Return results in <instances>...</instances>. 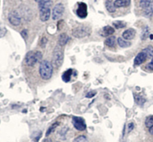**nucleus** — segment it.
<instances>
[{
    "mask_svg": "<svg viewBox=\"0 0 153 142\" xmlns=\"http://www.w3.org/2000/svg\"><path fill=\"white\" fill-rule=\"evenodd\" d=\"M53 71V64L47 60L41 62L39 68V75L43 79L48 80L52 76Z\"/></svg>",
    "mask_w": 153,
    "mask_h": 142,
    "instance_id": "nucleus-1",
    "label": "nucleus"
},
{
    "mask_svg": "<svg viewBox=\"0 0 153 142\" xmlns=\"http://www.w3.org/2000/svg\"><path fill=\"white\" fill-rule=\"evenodd\" d=\"M64 59V53L62 46L57 45L53 52L52 64L56 68H59L62 65Z\"/></svg>",
    "mask_w": 153,
    "mask_h": 142,
    "instance_id": "nucleus-2",
    "label": "nucleus"
},
{
    "mask_svg": "<svg viewBox=\"0 0 153 142\" xmlns=\"http://www.w3.org/2000/svg\"><path fill=\"white\" fill-rule=\"evenodd\" d=\"M43 58V54L40 51H30L27 53L25 57V63L29 67L34 66L40 62Z\"/></svg>",
    "mask_w": 153,
    "mask_h": 142,
    "instance_id": "nucleus-3",
    "label": "nucleus"
},
{
    "mask_svg": "<svg viewBox=\"0 0 153 142\" xmlns=\"http://www.w3.org/2000/svg\"><path fill=\"white\" fill-rule=\"evenodd\" d=\"M91 33V29L87 26H79L72 30V35L77 38H82L89 36Z\"/></svg>",
    "mask_w": 153,
    "mask_h": 142,
    "instance_id": "nucleus-4",
    "label": "nucleus"
},
{
    "mask_svg": "<svg viewBox=\"0 0 153 142\" xmlns=\"http://www.w3.org/2000/svg\"><path fill=\"white\" fill-rule=\"evenodd\" d=\"M65 12V7L63 4L58 3L57 4L53 9L52 12V19L55 21L60 19L63 16Z\"/></svg>",
    "mask_w": 153,
    "mask_h": 142,
    "instance_id": "nucleus-5",
    "label": "nucleus"
},
{
    "mask_svg": "<svg viewBox=\"0 0 153 142\" xmlns=\"http://www.w3.org/2000/svg\"><path fill=\"white\" fill-rule=\"evenodd\" d=\"M73 124L74 128L80 131H83L86 129V124L83 118L78 116L73 118Z\"/></svg>",
    "mask_w": 153,
    "mask_h": 142,
    "instance_id": "nucleus-6",
    "label": "nucleus"
},
{
    "mask_svg": "<svg viewBox=\"0 0 153 142\" xmlns=\"http://www.w3.org/2000/svg\"><path fill=\"white\" fill-rule=\"evenodd\" d=\"M8 21L12 25L18 26L21 22V17L16 11L13 10L8 15Z\"/></svg>",
    "mask_w": 153,
    "mask_h": 142,
    "instance_id": "nucleus-7",
    "label": "nucleus"
},
{
    "mask_svg": "<svg viewBox=\"0 0 153 142\" xmlns=\"http://www.w3.org/2000/svg\"><path fill=\"white\" fill-rule=\"evenodd\" d=\"M77 15L80 18H85L87 16V6L84 3H78L77 9Z\"/></svg>",
    "mask_w": 153,
    "mask_h": 142,
    "instance_id": "nucleus-8",
    "label": "nucleus"
},
{
    "mask_svg": "<svg viewBox=\"0 0 153 142\" xmlns=\"http://www.w3.org/2000/svg\"><path fill=\"white\" fill-rule=\"evenodd\" d=\"M51 11L50 8H39V18L42 22H46L50 19Z\"/></svg>",
    "mask_w": 153,
    "mask_h": 142,
    "instance_id": "nucleus-9",
    "label": "nucleus"
},
{
    "mask_svg": "<svg viewBox=\"0 0 153 142\" xmlns=\"http://www.w3.org/2000/svg\"><path fill=\"white\" fill-rule=\"evenodd\" d=\"M136 35V31L133 28H129L126 29L123 33V37L127 40L134 39Z\"/></svg>",
    "mask_w": 153,
    "mask_h": 142,
    "instance_id": "nucleus-10",
    "label": "nucleus"
},
{
    "mask_svg": "<svg viewBox=\"0 0 153 142\" xmlns=\"http://www.w3.org/2000/svg\"><path fill=\"white\" fill-rule=\"evenodd\" d=\"M147 59V58L145 54L142 51L141 52L139 53L136 56L135 61H134V63L136 65H139L143 63H144Z\"/></svg>",
    "mask_w": 153,
    "mask_h": 142,
    "instance_id": "nucleus-11",
    "label": "nucleus"
},
{
    "mask_svg": "<svg viewBox=\"0 0 153 142\" xmlns=\"http://www.w3.org/2000/svg\"><path fill=\"white\" fill-rule=\"evenodd\" d=\"M115 32L114 29L110 26H106L102 29L100 31V35L103 37H107L114 34Z\"/></svg>",
    "mask_w": 153,
    "mask_h": 142,
    "instance_id": "nucleus-12",
    "label": "nucleus"
},
{
    "mask_svg": "<svg viewBox=\"0 0 153 142\" xmlns=\"http://www.w3.org/2000/svg\"><path fill=\"white\" fill-rule=\"evenodd\" d=\"M70 37L66 33L60 34L58 38V43L60 46H64L69 41Z\"/></svg>",
    "mask_w": 153,
    "mask_h": 142,
    "instance_id": "nucleus-13",
    "label": "nucleus"
},
{
    "mask_svg": "<svg viewBox=\"0 0 153 142\" xmlns=\"http://www.w3.org/2000/svg\"><path fill=\"white\" fill-rule=\"evenodd\" d=\"M73 73V70L71 68L68 69V70L66 71V72H65L62 76V79L64 82H69L71 80V76H72Z\"/></svg>",
    "mask_w": 153,
    "mask_h": 142,
    "instance_id": "nucleus-14",
    "label": "nucleus"
},
{
    "mask_svg": "<svg viewBox=\"0 0 153 142\" xmlns=\"http://www.w3.org/2000/svg\"><path fill=\"white\" fill-rule=\"evenodd\" d=\"M53 5L52 0H40L38 3L39 8H51Z\"/></svg>",
    "mask_w": 153,
    "mask_h": 142,
    "instance_id": "nucleus-15",
    "label": "nucleus"
},
{
    "mask_svg": "<svg viewBox=\"0 0 153 142\" xmlns=\"http://www.w3.org/2000/svg\"><path fill=\"white\" fill-rule=\"evenodd\" d=\"M130 4V0H116L114 3L116 7H127Z\"/></svg>",
    "mask_w": 153,
    "mask_h": 142,
    "instance_id": "nucleus-16",
    "label": "nucleus"
},
{
    "mask_svg": "<svg viewBox=\"0 0 153 142\" xmlns=\"http://www.w3.org/2000/svg\"><path fill=\"white\" fill-rule=\"evenodd\" d=\"M142 52L145 54L147 59H150L153 56V47L150 45L142 50Z\"/></svg>",
    "mask_w": 153,
    "mask_h": 142,
    "instance_id": "nucleus-17",
    "label": "nucleus"
},
{
    "mask_svg": "<svg viewBox=\"0 0 153 142\" xmlns=\"http://www.w3.org/2000/svg\"><path fill=\"white\" fill-rule=\"evenodd\" d=\"M105 44L108 47H113L116 45V37L111 36L109 38H107L105 41Z\"/></svg>",
    "mask_w": 153,
    "mask_h": 142,
    "instance_id": "nucleus-18",
    "label": "nucleus"
},
{
    "mask_svg": "<svg viewBox=\"0 0 153 142\" xmlns=\"http://www.w3.org/2000/svg\"><path fill=\"white\" fill-rule=\"evenodd\" d=\"M117 42L118 45L121 47H129L131 45L130 42H127L126 40H124L123 39H122L121 37H119L117 40Z\"/></svg>",
    "mask_w": 153,
    "mask_h": 142,
    "instance_id": "nucleus-19",
    "label": "nucleus"
},
{
    "mask_svg": "<svg viewBox=\"0 0 153 142\" xmlns=\"http://www.w3.org/2000/svg\"><path fill=\"white\" fill-rule=\"evenodd\" d=\"M59 123L58 122H56V123L53 124L52 125H51L48 129H47V132H46V137H48L49 135H50L51 134H52V133H53V132L55 131L56 128L58 127L59 125Z\"/></svg>",
    "mask_w": 153,
    "mask_h": 142,
    "instance_id": "nucleus-20",
    "label": "nucleus"
},
{
    "mask_svg": "<svg viewBox=\"0 0 153 142\" xmlns=\"http://www.w3.org/2000/svg\"><path fill=\"white\" fill-rule=\"evenodd\" d=\"M106 8L107 10L110 13H114L116 12V7L114 5V3L110 1H107L105 4Z\"/></svg>",
    "mask_w": 153,
    "mask_h": 142,
    "instance_id": "nucleus-21",
    "label": "nucleus"
},
{
    "mask_svg": "<svg viewBox=\"0 0 153 142\" xmlns=\"http://www.w3.org/2000/svg\"><path fill=\"white\" fill-rule=\"evenodd\" d=\"M113 26L116 29H120V28H123L126 26V24L125 22L121 21H114L113 23Z\"/></svg>",
    "mask_w": 153,
    "mask_h": 142,
    "instance_id": "nucleus-22",
    "label": "nucleus"
},
{
    "mask_svg": "<svg viewBox=\"0 0 153 142\" xmlns=\"http://www.w3.org/2000/svg\"><path fill=\"white\" fill-rule=\"evenodd\" d=\"M134 98H135V102L138 105H143L145 103V99L144 98V97H142L141 95H134Z\"/></svg>",
    "mask_w": 153,
    "mask_h": 142,
    "instance_id": "nucleus-23",
    "label": "nucleus"
},
{
    "mask_svg": "<svg viewBox=\"0 0 153 142\" xmlns=\"http://www.w3.org/2000/svg\"><path fill=\"white\" fill-rule=\"evenodd\" d=\"M151 3V0H141L140 6L144 9L149 8Z\"/></svg>",
    "mask_w": 153,
    "mask_h": 142,
    "instance_id": "nucleus-24",
    "label": "nucleus"
},
{
    "mask_svg": "<svg viewBox=\"0 0 153 142\" xmlns=\"http://www.w3.org/2000/svg\"><path fill=\"white\" fill-rule=\"evenodd\" d=\"M145 124L146 127L148 128H150L153 126V115L150 116L147 118Z\"/></svg>",
    "mask_w": 153,
    "mask_h": 142,
    "instance_id": "nucleus-25",
    "label": "nucleus"
},
{
    "mask_svg": "<svg viewBox=\"0 0 153 142\" xmlns=\"http://www.w3.org/2000/svg\"><path fill=\"white\" fill-rule=\"evenodd\" d=\"M87 138L84 136H80L77 137H76L73 142H87Z\"/></svg>",
    "mask_w": 153,
    "mask_h": 142,
    "instance_id": "nucleus-26",
    "label": "nucleus"
},
{
    "mask_svg": "<svg viewBox=\"0 0 153 142\" xmlns=\"http://www.w3.org/2000/svg\"><path fill=\"white\" fill-rule=\"evenodd\" d=\"M48 42V40L46 37H43L40 41V46L42 48H45Z\"/></svg>",
    "mask_w": 153,
    "mask_h": 142,
    "instance_id": "nucleus-27",
    "label": "nucleus"
},
{
    "mask_svg": "<svg viewBox=\"0 0 153 142\" xmlns=\"http://www.w3.org/2000/svg\"><path fill=\"white\" fill-rule=\"evenodd\" d=\"M148 34H149V29H148L147 28L144 29V32L142 33V36H141L142 40H145L146 38H147V37H148Z\"/></svg>",
    "mask_w": 153,
    "mask_h": 142,
    "instance_id": "nucleus-28",
    "label": "nucleus"
},
{
    "mask_svg": "<svg viewBox=\"0 0 153 142\" xmlns=\"http://www.w3.org/2000/svg\"><path fill=\"white\" fill-rule=\"evenodd\" d=\"M7 33V29L5 27L0 25V38L3 37Z\"/></svg>",
    "mask_w": 153,
    "mask_h": 142,
    "instance_id": "nucleus-29",
    "label": "nucleus"
},
{
    "mask_svg": "<svg viewBox=\"0 0 153 142\" xmlns=\"http://www.w3.org/2000/svg\"><path fill=\"white\" fill-rule=\"evenodd\" d=\"M96 94V91H90V92H89V93L87 94V95H86V97L87 98H90L93 97Z\"/></svg>",
    "mask_w": 153,
    "mask_h": 142,
    "instance_id": "nucleus-30",
    "label": "nucleus"
},
{
    "mask_svg": "<svg viewBox=\"0 0 153 142\" xmlns=\"http://www.w3.org/2000/svg\"><path fill=\"white\" fill-rule=\"evenodd\" d=\"M21 36H22V37L24 39L27 38V37H28V32H27L26 29H24L23 31L21 32Z\"/></svg>",
    "mask_w": 153,
    "mask_h": 142,
    "instance_id": "nucleus-31",
    "label": "nucleus"
},
{
    "mask_svg": "<svg viewBox=\"0 0 153 142\" xmlns=\"http://www.w3.org/2000/svg\"><path fill=\"white\" fill-rule=\"evenodd\" d=\"M134 128V123H130L128 125V129H129V132H130L131 131L133 130Z\"/></svg>",
    "mask_w": 153,
    "mask_h": 142,
    "instance_id": "nucleus-32",
    "label": "nucleus"
},
{
    "mask_svg": "<svg viewBox=\"0 0 153 142\" xmlns=\"http://www.w3.org/2000/svg\"><path fill=\"white\" fill-rule=\"evenodd\" d=\"M148 68L151 70H153V58L151 60V62L148 65Z\"/></svg>",
    "mask_w": 153,
    "mask_h": 142,
    "instance_id": "nucleus-33",
    "label": "nucleus"
},
{
    "mask_svg": "<svg viewBox=\"0 0 153 142\" xmlns=\"http://www.w3.org/2000/svg\"><path fill=\"white\" fill-rule=\"evenodd\" d=\"M43 142H53V141L50 139H46L43 141Z\"/></svg>",
    "mask_w": 153,
    "mask_h": 142,
    "instance_id": "nucleus-34",
    "label": "nucleus"
},
{
    "mask_svg": "<svg viewBox=\"0 0 153 142\" xmlns=\"http://www.w3.org/2000/svg\"><path fill=\"white\" fill-rule=\"evenodd\" d=\"M149 132L150 133V134H151L153 135V126H152L150 128V129H149Z\"/></svg>",
    "mask_w": 153,
    "mask_h": 142,
    "instance_id": "nucleus-35",
    "label": "nucleus"
},
{
    "mask_svg": "<svg viewBox=\"0 0 153 142\" xmlns=\"http://www.w3.org/2000/svg\"><path fill=\"white\" fill-rule=\"evenodd\" d=\"M151 10H152V12L153 13V1H152V3H151Z\"/></svg>",
    "mask_w": 153,
    "mask_h": 142,
    "instance_id": "nucleus-36",
    "label": "nucleus"
},
{
    "mask_svg": "<svg viewBox=\"0 0 153 142\" xmlns=\"http://www.w3.org/2000/svg\"><path fill=\"white\" fill-rule=\"evenodd\" d=\"M150 38L151 40H152V39H153V34H151V35L150 36Z\"/></svg>",
    "mask_w": 153,
    "mask_h": 142,
    "instance_id": "nucleus-37",
    "label": "nucleus"
},
{
    "mask_svg": "<svg viewBox=\"0 0 153 142\" xmlns=\"http://www.w3.org/2000/svg\"><path fill=\"white\" fill-rule=\"evenodd\" d=\"M35 1H37V2H38V3H39V1H40V0H35Z\"/></svg>",
    "mask_w": 153,
    "mask_h": 142,
    "instance_id": "nucleus-38",
    "label": "nucleus"
}]
</instances>
